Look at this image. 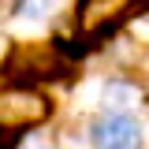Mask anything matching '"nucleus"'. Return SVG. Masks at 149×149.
<instances>
[{
	"instance_id": "nucleus-1",
	"label": "nucleus",
	"mask_w": 149,
	"mask_h": 149,
	"mask_svg": "<svg viewBox=\"0 0 149 149\" xmlns=\"http://www.w3.org/2000/svg\"><path fill=\"white\" fill-rule=\"evenodd\" d=\"M74 63H67L56 52L52 41H22L11 45L4 60H0V78L4 86H22V90H37L41 82H60L71 78Z\"/></svg>"
},
{
	"instance_id": "nucleus-2",
	"label": "nucleus",
	"mask_w": 149,
	"mask_h": 149,
	"mask_svg": "<svg viewBox=\"0 0 149 149\" xmlns=\"http://www.w3.org/2000/svg\"><path fill=\"white\" fill-rule=\"evenodd\" d=\"M138 4L142 0H78L74 34L82 37L90 49H97L104 37H112L130 19V8H138Z\"/></svg>"
},
{
	"instance_id": "nucleus-3",
	"label": "nucleus",
	"mask_w": 149,
	"mask_h": 149,
	"mask_svg": "<svg viewBox=\"0 0 149 149\" xmlns=\"http://www.w3.org/2000/svg\"><path fill=\"white\" fill-rule=\"evenodd\" d=\"M49 116H52V101L41 90H22V86H4L0 90V130L30 134Z\"/></svg>"
},
{
	"instance_id": "nucleus-4",
	"label": "nucleus",
	"mask_w": 149,
	"mask_h": 149,
	"mask_svg": "<svg viewBox=\"0 0 149 149\" xmlns=\"http://www.w3.org/2000/svg\"><path fill=\"white\" fill-rule=\"evenodd\" d=\"M90 138L97 149H138L142 130L127 112H101L90 127Z\"/></svg>"
},
{
	"instance_id": "nucleus-5",
	"label": "nucleus",
	"mask_w": 149,
	"mask_h": 149,
	"mask_svg": "<svg viewBox=\"0 0 149 149\" xmlns=\"http://www.w3.org/2000/svg\"><path fill=\"white\" fill-rule=\"evenodd\" d=\"M104 101L108 104H119V108H130L142 101V90L134 86V78H112L104 86Z\"/></svg>"
},
{
	"instance_id": "nucleus-6",
	"label": "nucleus",
	"mask_w": 149,
	"mask_h": 149,
	"mask_svg": "<svg viewBox=\"0 0 149 149\" xmlns=\"http://www.w3.org/2000/svg\"><path fill=\"white\" fill-rule=\"evenodd\" d=\"M56 8H60V0H19V11H15V15L41 19V15H52Z\"/></svg>"
},
{
	"instance_id": "nucleus-7",
	"label": "nucleus",
	"mask_w": 149,
	"mask_h": 149,
	"mask_svg": "<svg viewBox=\"0 0 149 149\" xmlns=\"http://www.w3.org/2000/svg\"><path fill=\"white\" fill-rule=\"evenodd\" d=\"M22 146H26L22 130H0V149H22Z\"/></svg>"
}]
</instances>
